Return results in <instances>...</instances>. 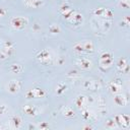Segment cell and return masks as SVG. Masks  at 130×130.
<instances>
[{"label":"cell","mask_w":130,"mask_h":130,"mask_svg":"<svg viewBox=\"0 0 130 130\" xmlns=\"http://www.w3.org/2000/svg\"><path fill=\"white\" fill-rule=\"evenodd\" d=\"M119 6L124 8V9H128L130 7V4H129V0H121L119 2Z\"/></svg>","instance_id":"25"},{"label":"cell","mask_w":130,"mask_h":130,"mask_svg":"<svg viewBox=\"0 0 130 130\" xmlns=\"http://www.w3.org/2000/svg\"><path fill=\"white\" fill-rule=\"evenodd\" d=\"M68 20H69L71 23H73V24H75V25H78L79 23L82 22L83 17H82V14H80V13H78V12L75 11V13H74Z\"/></svg>","instance_id":"9"},{"label":"cell","mask_w":130,"mask_h":130,"mask_svg":"<svg viewBox=\"0 0 130 130\" xmlns=\"http://www.w3.org/2000/svg\"><path fill=\"white\" fill-rule=\"evenodd\" d=\"M22 111L24 114H26L27 116H36L39 112L38 108L35 107V106H23L22 107Z\"/></svg>","instance_id":"6"},{"label":"cell","mask_w":130,"mask_h":130,"mask_svg":"<svg viewBox=\"0 0 130 130\" xmlns=\"http://www.w3.org/2000/svg\"><path fill=\"white\" fill-rule=\"evenodd\" d=\"M120 24H121L122 26H129V24H130V17H129L128 15H126V16L122 19V21L120 22Z\"/></svg>","instance_id":"27"},{"label":"cell","mask_w":130,"mask_h":130,"mask_svg":"<svg viewBox=\"0 0 130 130\" xmlns=\"http://www.w3.org/2000/svg\"><path fill=\"white\" fill-rule=\"evenodd\" d=\"M46 95V91L42 88L36 87L32 89H29L25 92V96L26 99H31V98H43Z\"/></svg>","instance_id":"3"},{"label":"cell","mask_w":130,"mask_h":130,"mask_svg":"<svg viewBox=\"0 0 130 130\" xmlns=\"http://www.w3.org/2000/svg\"><path fill=\"white\" fill-rule=\"evenodd\" d=\"M115 122L117 123L118 126H122V128H128L130 125V118L126 114H119L116 115L114 118Z\"/></svg>","instance_id":"1"},{"label":"cell","mask_w":130,"mask_h":130,"mask_svg":"<svg viewBox=\"0 0 130 130\" xmlns=\"http://www.w3.org/2000/svg\"><path fill=\"white\" fill-rule=\"evenodd\" d=\"M104 12H105V8H103V7H101V8H96V9L93 10V14L96 15V16H103Z\"/></svg>","instance_id":"28"},{"label":"cell","mask_w":130,"mask_h":130,"mask_svg":"<svg viewBox=\"0 0 130 130\" xmlns=\"http://www.w3.org/2000/svg\"><path fill=\"white\" fill-rule=\"evenodd\" d=\"M103 16H105L106 18L110 19V18L113 17V11H112L111 9H109V8H105V12H104Z\"/></svg>","instance_id":"26"},{"label":"cell","mask_w":130,"mask_h":130,"mask_svg":"<svg viewBox=\"0 0 130 130\" xmlns=\"http://www.w3.org/2000/svg\"><path fill=\"white\" fill-rule=\"evenodd\" d=\"M10 125L12 128H19L21 126V119L18 116H12L10 118Z\"/></svg>","instance_id":"11"},{"label":"cell","mask_w":130,"mask_h":130,"mask_svg":"<svg viewBox=\"0 0 130 130\" xmlns=\"http://www.w3.org/2000/svg\"><path fill=\"white\" fill-rule=\"evenodd\" d=\"M63 114H64V116L67 117V118H72V117H74V112H73V110H72L70 107H66V108L63 110Z\"/></svg>","instance_id":"19"},{"label":"cell","mask_w":130,"mask_h":130,"mask_svg":"<svg viewBox=\"0 0 130 130\" xmlns=\"http://www.w3.org/2000/svg\"><path fill=\"white\" fill-rule=\"evenodd\" d=\"M76 65H78V66H79L80 68H82V69L87 70V69L90 68L91 62H90L88 59H86V58H80V59L76 60Z\"/></svg>","instance_id":"7"},{"label":"cell","mask_w":130,"mask_h":130,"mask_svg":"<svg viewBox=\"0 0 130 130\" xmlns=\"http://www.w3.org/2000/svg\"><path fill=\"white\" fill-rule=\"evenodd\" d=\"M117 68H118V70L127 73L129 70V65L127 63V60L125 58H120L118 63H117Z\"/></svg>","instance_id":"5"},{"label":"cell","mask_w":130,"mask_h":130,"mask_svg":"<svg viewBox=\"0 0 130 130\" xmlns=\"http://www.w3.org/2000/svg\"><path fill=\"white\" fill-rule=\"evenodd\" d=\"M39 127H40V129H41V130H47V129H49V127H50V126H49V124H48L47 122H43Z\"/></svg>","instance_id":"32"},{"label":"cell","mask_w":130,"mask_h":130,"mask_svg":"<svg viewBox=\"0 0 130 130\" xmlns=\"http://www.w3.org/2000/svg\"><path fill=\"white\" fill-rule=\"evenodd\" d=\"M10 24L13 28L16 29H21L25 26V24H27V19L22 17V16H15L12 17L10 20Z\"/></svg>","instance_id":"2"},{"label":"cell","mask_w":130,"mask_h":130,"mask_svg":"<svg viewBox=\"0 0 130 130\" xmlns=\"http://www.w3.org/2000/svg\"><path fill=\"white\" fill-rule=\"evenodd\" d=\"M49 32L50 34H52V35H55V34H58V32H60V27L57 25V24H51L50 26H49Z\"/></svg>","instance_id":"20"},{"label":"cell","mask_w":130,"mask_h":130,"mask_svg":"<svg viewBox=\"0 0 130 130\" xmlns=\"http://www.w3.org/2000/svg\"><path fill=\"white\" fill-rule=\"evenodd\" d=\"M66 88H67V85L65 84V83H60L59 84V86L57 87V90H56V92H57V94H62L65 90H66Z\"/></svg>","instance_id":"23"},{"label":"cell","mask_w":130,"mask_h":130,"mask_svg":"<svg viewBox=\"0 0 130 130\" xmlns=\"http://www.w3.org/2000/svg\"><path fill=\"white\" fill-rule=\"evenodd\" d=\"M37 59H39L41 61H46V60L50 59V54L47 50H43L37 55Z\"/></svg>","instance_id":"14"},{"label":"cell","mask_w":130,"mask_h":130,"mask_svg":"<svg viewBox=\"0 0 130 130\" xmlns=\"http://www.w3.org/2000/svg\"><path fill=\"white\" fill-rule=\"evenodd\" d=\"M70 9V6L69 5H67V4H63L61 7H60V12L61 13H63V12H65V11H67V10H69Z\"/></svg>","instance_id":"30"},{"label":"cell","mask_w":130,"mask_h":130,"mask_svg":"<svg viewBox=\"0 0 130 130\" xmlns=\"http://www.w3.org/2000/svg\"><path fill=\"white\" fill-rule=\"evenodd\" d=\"M81 116H82V118H83L84 120H88V119L90 118V113H89V111H87V110H83V111L81 112Z\"/></svg>","instance_id":"29"},{"label":"cell","mask_w":130,"mask_h":130,"mask_svg":"<svg viewBox=\"0 0 130 130\" xmlns=\"http://www.w3.org/2000/svg\"><path fill=\"white\" fill-rule=\"evenodd\" d=\"M85 100L86 98L84 95H78L75 100V106L78 108V109H81L83 106H84V103H85Z\"/></svg>","instance_id":"15"},{"label":"cell","mask_w":130,"mask_h":130,"mask_svg":"<svg viewBox=\"0 0 130 130\" xmlns=\"http://www.w3.org/2000/svg\"><path fill=\"white\" fill-rule=\"evenodd\" d=\"M110 57H113L110 52H104V53L101 55V59H107V58H110Z\"/></svg>","instance_id":"31"},{"label":"cell","mask_w":130,"mask_h":130,"mask_svg":"<svg viewBox=\"0 0 130 130\" xmlns=\"http://www.w3.org/2000/svg\"><path fill=\"white\" fill-rule=\"evenodd\" d=\"M6 112H7V108H6V106H5V105H1V106H0V115L5 114Z\"/></svg>","instance_id":"33"},{"label":"cell","mask_w":130,"mask_h":130,"mask_svg":"<svg viewBox=\"0 0 130 130\" xmlns=\"http://www.w3.org/2000/svg\"><path fill=\"white\" fill-rule=\"evenodd\" d=\"M75 13V10L74 9H72V8H70L69 10H67V11H65V12H63L62 14L64 15V17L66 18V19H69L73 14Z\"/></svg>","instance_id":"24"},{"label":"cell","mask_w":130,"mask_h":130,"mask_svg":"<svg viewBox=\"0 0 130 130\" xmlns=\"http://www.w3.org/2000/svg\"><path fill=\"white\" fill-rule=\"evenodd\" d=\"M82 44H83L84 52H92V51H93L94 47H93L92 42H90V41H86V42H84V43H82Z\"/></svg>","instance_id":"16"},{"label":"cell","mask_w":130,"mask_h":130,"mask_svg":"<svg viewBox=\"0 0 130 130\" xmlns=\"http://www.w3.org/2000/svg\"><path fill=\"white\" fill-rule=\"evenodd\" d=\"M22 69H23L22 66L19 65V64H12L10 66V71L12 73H20L22 71Z\"/></svg>","instance_id":"18"},{"label":"cell","mask_w":130,"mask_h":130,"mask_svg":"<svg viewBox=\"0 0 130 130\" xmlns=\"http://www.w3.org/2000/svg\"><path fill=\"white\" fill-rule=\"evenodd\" d=\"M39 28H40V27L38 26V24H35V26H34V29H35V30H38Z\"/></svg>","instance_id":"35"},{"label":"cell","mask_w":130,"mask_h":130,"mask_svg":"<svg viewBox=\"0 0 130 130\" xmlns=\"http://www.w3.org/2000/svg\"><path fill=\"white\" fill-rule=\"evenodd\" d=\"M106 127L107 128H110V129H113V128L118 127V125H117V123L115 122L114 119H108L106 121Z\"/></svg>","instance_id":"21"},{"label":"cell","mask_w":130,"mask_h":130,"mask_svg":"<svg viewBox=\"0 0 130 130\" xmlns=\"http://www.w3.org/2000/svg\"><path fill=\"white\" fill-rule=\"evenodd\" d=\"M121 88V83L120 82H116V81H113L110 83V86H109V89L111 90V92L113 93H118L119 90Z\"/></svg>","instance_id":"13"},{"label":"cell","mask_w":130,"mask_h":130,"mask_svg":"<svg viewBox=\"0 0 130 130\" xmlns=\"http://www.w3.org/2000/svg\"><path fill=\"white\" fill-rule=\"evenodd\" d=\"M73 50H74L75 52H78V53L84 52V49H83V44H82V43H76V44L73 46Z\"/></svg>","instance_id":"22"},{"label":"cell","mask_w":130,"mask_h":130,"mask_svg":"<svg viewBox=\"0 0 130 130\" xmlns=\"http://www.w3.org/2000/svg\"><path fill=\"white\" fill-rule=\"evenodd\" d=\"M113 63V57H110V58H107V59H101L100 60V64L101 66H107V67H110Z\"/></svg>","instance_id":"17"},{"label":"cell","mask_w":130,"mask_h":130,"mask_svg":"<svg viewBox=\"0 0 130 130\" xmlns=\"http://www.w3.org/2000/svg\"><path fill=\"white\" fill-rule=\"evenodd\" d=\"M7 14V10L5 8H1L0 7V16H5Z\"/></svg>","instance_id":"34"},{"label":"cell","mask_w":130,"mask_h":130,"mask_svg":"<svg viewBox=\"0 0 130 130\" xmlns=\"http://www.w3.org/2000/svg\"><path fill=\"white\" fill-rule=\"evenodd\" d=\"M83 129H92V127L91 126H84Z\"/></svg>","instance_id":"36"},{"label":"cell","mask_w":130,"mask_h":130,"mask_svg":"<svg viewBox=\"0 0 130 130\" xmlns=\"http://www.w3.org/2000/svg\"><path fill=\"white\" fill-rule=\"evenodd\" d=\"M24 4L28 7L38 8L44 4V1L43 0H24Z\"/></svg>","instance_id":"10"},{"label":"cell","mask_w":130,"mask_h":130,"mask_svg":"<svg viewBox=\"0 0 130 130\" xmlns=\"http://www.w3.org/2000/svg\"><path fill=\"white\" fill-rule=\"evenodd\" d=\"M21 87V82L18 81V80H11L9 83H8V91L11 92V93H16Z\"/></svg>","instance_id":"4"},{"label":"cell","mask_w":130,"mask_h":130,"mask_svg":"<svg viewBox=\"0 0 130 130\" xmlns=\"http://www.w3.org/2000/svg\"><path fill=\"white\" fill-rule=\"evenodd\" d=\"M83 87L85 89H98L101 87V84L96 81H93V80H87V81H84L83 82Z\"/></svg>","instance_id":"8"},{"label":"cell","mask_w":130,"mask_h":130,"mask_svg":"<svg viewBox=\"0 0 130 130\" xmlns=\"http://www.w3.org/2000/svg\"><path fill=\"white\" fill-rule=\"evenodd\" d=\"M114 102L118 106H125L127 104V98H125L124 95H121V94H117L114 98Z\"/></svg>","instance_id":"12"}]
</instances>
